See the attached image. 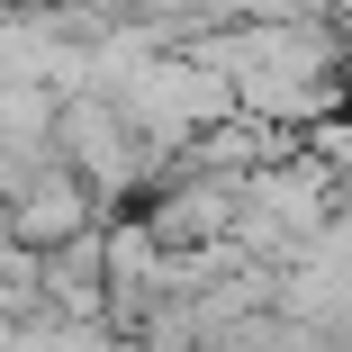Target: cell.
I'll use <instances>...</instances> for the list:
<instances>
[{"instance_id": "1", "label": "cell", "mask_w": 352, "mask_h": 352, "mask_svg": "<svg viewBox=\"0 0 352 352\" xmlns=\"http://www.w3.org/2000/svg\"><path fill=\"white\" fill-rule=\"evenodd\" d=\"M100 352H154V343H145V334H109Z\"/></svg>"}]
</instances>
